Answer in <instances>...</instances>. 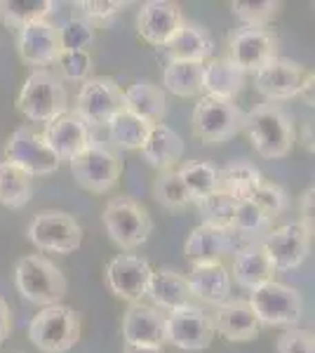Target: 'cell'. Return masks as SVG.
I'll return each instance as SVG.
<instances>
[{
	"label": "cell",
	"instance_id": "9a60e30c",
	"mask_svg": "<svg viewBox=\"0 0 315 353\" xmlns=\"http://www.w3.org/2000/svg\"><path fill=\"white\" fill-rule=\"evenodd\" d=\"M228 59L243 73H256L271 59H276V38L268 28H247L240 26L228 36Z\"/></svg>",
	"mask_w": 315,
	"mask_h": 353
},
{
	"label": "cell",
	"instance_id": "f35d334b",
	"mask_svg": "<svg viewBox=\"0 0 315 353\" xmlns=\"http://www.w3.org/2000/svg\"><path fill=\"white\" fill-rule=\"evenodd\" d=\"M153 196L156 201L167 210H181L188 203H193L191 193H188L186 184L176 172H163L153 184Z\"/></svg>",
	"mask_w": 315,
	"mask_h": 353
},
{
	"label": "cell",
	"instance_id": "d4e9b609",
	"mask_svg": "<svg viewBox=\"0 0 315 353\" xmlns=\"http://www.w3.org/2000/svg\"><path fill=\"white\" fill-rule=\"evenodd\" d=\"M141 156L151 168L167 172V170L184 156V139L165 123H158L151 128L144 146H141Z\"/></svg>",
	"mask_w": 315,
	"mask_h": 353
},
{
	"label": "cell",
	"instance_id": "ac0fdd59",
	"mask_svg": "<svg viewBox=\"0 0 315 353\" xmlns=\"http://www.w3.org/2000/svg\"><path fill=\"white\" fill-rule=\"evenodd\" d=\"M43 141L59 158V163H68L92 141V134H90V128L80 121L76 113L64 111L45 125Z\"/></svg>",
	"mask_w": 315,
	"mask_h": 353
},
{
	"label": "cell",
	"instance_id": "277c9868",
	"mask_svg": "<svg viewBox=\"0 0 315 353\" xmlns=\"http://www.w3.org/2000/svg\"><path fill=\"white\" fill-rule=\"evenodd\" d=\"M66 88L48 68H36L21 85L17 109L31 123H50L66 111Z\"/></svg>",
	"mask_w": 315,
	"mask_h": 353
},
{
	"label": "cell",
	"instance_id": "f6af8a7d",
	"mask_svg": "<svg viewBox=\"0 0 315 353\" xmlns=\"http://www.w3.org/2000/svg\"><path fill=\"white\" fill-rule=\"evenodd\" d=\"M313 196H315L313 186H308V189L301 193V219H299L311 233H313Z\"/></svg>",
	"mask_w": 315,
	"mask_h": 353
},
{
	"label": "cell",
	"instance_id": "83f0119b",
	"mask_svg": "<svg viewBox=\"0 0 315 353\" xmlns=\"http://www.w3.org/2000/svg\"><path fill=\"white\" fill-rule=\"evenodd\" d=\"M276 276V269L271 266V261L263 254L261 243L254 245V248L245 250V252L236 254L233 259V269H231V278H236V283L245 290H256L266 283L273 281Z\"/></svg>",
	"mask_w": 315,
	"mask_h": 353
},
{
	"label": "cell",
	"instance_id": "7bdbcfd3",
	"mask_svg": "<svg viewBox=\"0 0 315 353\" xmlns=\"http://www.w3.org/2000/svg\"><path fill=\"white\" fill-rule=\"evenodd\" d=\"M276 349L278 353H315V341L306 330L289 327L278 337Z\"/></svg>",
	"mask_w": 315,
	"mask_h": 353
},
{
	"label": "cell",
	"instance_id": "e575fe53",
	"mask_svg": "<svg viewBox=\"0 0 315 353\" xmlns=\"http://www.w3.org/2000/svg\"><path fill=\"white\" fill-rule=\"evenodd\" d=\"M176 174H179L181 181L186 184L193 203L210 196V193L219 191V170L210 161H191V163L181 165Z\"/></svg>",
	"mask_w": 315,
	"mask_h": 353
},
{
	"label": "cell",
	"instance_id": "8fae6325",
	"mask_svg": "<svg viewBox=\"0 0 315 353\" xmlns=\"http://www.w3.org/2000/svg\"><path fill=\"white\" fill-rule=\"evenodd\" d=\"M165 339L188 353L205 351L214 339L212 316L196 304L172 311L165 316Z\"/></svg>",
	"mask_w": 315,
	"mask_h": 353
},
{
	"label": "cell",
	"instance_id": "8992f818",
	"mask_svg": "<svg viewBox=\"0 0 315 353\" xmlns=\"http://www.w3.org/2000/svg\"><path fill=\"white\" fill-rule=\"evenodd\" d=\"M104 229L111 241L123 250H134L148 241L153 231V221L148 212L136 201L128 196L113 198L101 214Z\"/></svg>",
	"mask_w": 315,
	"mask_h": 353
},
{
	"label": "cell",
	"instance_id": "7c38bea8",
	"mask_svg": "<svg viewBox=\"0 0 315 353\" xmlns=\"http://www.w3.org/2000/svg\"><path fill=\"white\" fill-rule=\"evenodd\" d=\"M311 236L313 233L301 221H292L268 231L261 238V250L276 271H292L301 266L311 252Z\"/></svg>",
	"mask_w": 315,
	"mask_h": 353
},
{
	"label": "cell",
	"instance_id": "d6a6232c",
	"mask_svg": "<svg viewBox=\"0 0 315 353\" xmlns=\"http://www.w3.org/2000/svg\"><path fill=\"white\" fill-rule=\"evenodd\" d=\"M31 176L12 163H0V205H5L10 210H21L31 201Z\"/></svg>",
	"mask_w": 315,
	"mask_h": 353
},
{
	"label": "cell",
	"instance_id": "f1b7e54d",
	"mask_svg": "<svg viewBox=\"0 0 315 353\" xmlns=\"http://www.w3.org/2000/svg\"><path fill=\"white\" fill-rule=\"evenodd\" d=\"M184 254L193 266L221 261L223 254H228L226 233L219 229H212V226H205V224L196 226V229L191 231V236L186 238Z\"/></svg>",
	"mask_w": 315,
	"mask_h": 353
},
{
	"label": "cell",
	"instance_id": "cb8c5ba5",
	"mask_svg": "<svg viewBox=\"0 0 315 353\" xmlns=\"http://www.w3.org/2000/svg\"><path fill=\"white\" fill-rule=\"evenodd\" d=\"M146 294L153 299V304L170 313L191 304V290H188L186 276L174 269H167V266L151 271Z\"/></svg>",
	"mask_w": 315,
	"mask_h": 353
},
{
	"label": "cell",
	"instance_id": "4fadbf2b",
	"mask_svg": "<svg viewBox=\"0 0 315 353\" xmlns=\"http://www.w3.org/2000/svg\"><path fill=\"white\" fill-rule=\"evenodd\" d=\"M5 161L24 170L28 176L52 174L59 170V158L48 149L43 137L28 128H17L5 146Z\"/></svg>",
	"mask_w": 315,
	"mask_h": 353
},
{
	"label": "cell",
	"instance_id": "52a82bcc",
	"mask_svg": "<svg viewBox=\"0 0 315 353\" xmlns=\"http://www.w3.org/2000/svg\"><path fill=\"white\" fill-rule=\"evenodd\" d=\"M193 134L205 144H221L231 139L238 130H243L245 111L236 106V101L214 99V97H198L193 106Z\"/></svg>",
	"mask_w": 315,
	"mask_h": 353
},
{
	"label": "cell",
	"instance_id": "ab89813d",
	"mask_svg": "<svg viewBox=\"0 0 315 353\" xmlns=\"http://www.w3.org/2000/svg\"><path fill=\"white\" fill-rule=\"evenodd\" d=\"M268 224L271 219L256 208L254 203L250 201H243V203H236V212H233V229L247 233V236H266L268 233Z\"/></svg>",
	"mask_w": 315,
	"mask_h": 353
},
{
	"label": "cell",
	"instance_id": "ffe728a7",
	"mask_svg": "<svg viewBox=\"0 0 315 353\" xmlns=\"http://www.w3.org/2000/svg\"><path fill=\"white\" fill-rule=\"evenodd\" d=\"M214 334L231 344H243L259 337L261 323L256 321L254 311L247 304V299H231L216 306V313L212 316Z\"/></svg>",
	"mask_w": 315,
	"mask_h": 353
},
{
	"label": "cell",
	"instance_id": "60d3db41",
	"mask_svg": "<svg viewBox=\"0 0 315 353\" xmlns=\"http://www.w3.org/2000/svg\"><path fill=\"white\" fill-rule=\"evenodd\" d=\"M250 203H254L268 219H276L278 214H283L285 208H287V193L283 191V186L271 184V181L263 179L261 184L256 186V191L252 193Z\"/></svg>",
	"mask_w": 315,
	"mask_h": 353
},
{
	"label": "cell",
	"instance_id": "bcb514c9",
	"mask_svg": "<svg viewBox=\"0 0 315 353\" xmlns=\"http://www.w3.org/2000/svg\"><path fill=\"white\" fill-rule=\"evenodd\" d=\"M10 332H12V316H10L8 301L0 297V344H3V341H8Z\"/></svg>",
	"mask_w": 315,
	"mask_h": 353
},
{
	"label": "cell",
	"instance_id": "c3c4849f",
	"mask_svg": "<svg viewBox=\"0 0 315 353\" xmlns=\"http://www.w3.org/2000/svg\"><path fill=\"white\" fill-rule=\"evenodd\" d=\"M303 146H306V151L313 153V123L308 121L306 125H303Z\"/></svg>",
	"mask_w": 315,
	"mask_h": 353
},
{
	"label": "cell",
	"instance_id": "7dc6e473",
	"mask_svg": "<svg viewBox=\"0 0 315 353\" xmlns=\"http://www.w3.org/2000/svg\"><path fill=\"white\" fill-rule=\"evenodd\" d=\"M313 85H315V76H313V71H311V73H308V78H306V83H303L301 92H299V97L303 99V104L311 106V109H313V101H315V97H313Z\"/></svg>",
	"mask_w": 315,
	"mask_h": 353
},
{
	"label": "cell",
	"instance_id": "4dcf8cb0",
	"mask_svg": "<svg viewBox=\"0 0 315 353\" xmlns=\"http://www.w3.org/2000/svg\"><path fill=\"white\" fill-rule=\"evenodd\" d=\"M151 128H153L151 123L141 121L139 116H134V113H130L125 109L118 111L106 125L111 141L123 151H141Z\"/></svg>",
	"mask_w": 315,
	"mask_h": 353
},
{
	"label": "cell",
	"instance_id": "6da1fadb",
	"mask_svg": "<svg viewBox=\"0 0 315 353\" xmlns=\"http://www.w3.org/2000/svg\"><path fill=\"white\" fill-rule=\"evenodd\" d=\"M243 130L250 137V144L261 158H285L296 141L294 123L278 104H261L245 113Z\"/></svg>",
	"mask_w": 315,
	"mask_h": 353
},
{
	"label": "cell",
	"instance_id": "9c48e42d",
	"mask_svg": "<svg viewBox=\"0 0 315 353\" xmlns=\"http://www.w3.org/2000/svg\"><path fill=\"white\" fill-rule=\"evenodd\" d=\"M26 238L45 252L68 254L76 252L83 243V229L71 214L59 212V210H48V212L33 214L26 229Z\"/></svg>",
	"mask_w": 315,
	"mask_h": 353
},
{
	"label": "cell",
	"instance_id": "681fc988",
	"mask_svg": "<svg viewBox=\"0 0 315 353\" xmlns=\"http://www.w3.org/2000/svg\"><path fill=\"white\" fill-rule=\"evenodd\" d=\"M125 353H165L163 349H139V346H128Z\"/></svg>",
	"mask_w": 315,
	"mask_h": 353
},
{
	"label": "cell",
	"instance_id": "836d02e7",
	"mask_svg": "<svg viewBox=\"0 0 315 353\" xmlns=\"http://www.w3.org/2000/svg\"><path fill=\"white\" fill-rule=\"evenodd\" d=\"M54 12L52 0H0V24L21 28Z\"/></svg>",
	"mask_w": 315,
	"mask_h": 353
},
{
	"label": "cell",
	"instance_id": "b9f144b4",
	"mask_svg": "<svg viewBox=\"0 0 315 353\" xmlns=\"http://www.w3.org/2000/svg\"><path fill=\"white\" fill-rule=\"evenodd\" d=\"M57 64L61 68V76L66 81L85 83L92 73V57L90 52H59Z\"/></svg>",
	"mask_w": 315,
	"mask_h": 353
},
{
	"label": "cell",
	"instance_id": "f546056e",
	"mask_svg": "<svg viewBox=\"0 0 315 353\" xmlns=\"http://www.w3.org/2000/svg\"><path fill=\"white\" fill-rule=\"evenodd\" d=\"M261 181H263L261 172L247 161H233L223 170H219V189L226 196H231L236 203L250 201L252 193L256 191V186Z\"/></svg>",
	"mask_w": 315,
	"mask_h": 353
},
{
	"label": "cell",
	"instance_id": "5b68a950",
	"mask_svg": "<svg viewBox=\"0 0 315 353\" xmlns=\"http://www.w3.org/2000/svg\"><path fill=\"white\" fill-rule=\"evenodd\" d=\"M73 179L78 186L92 193H106L118 184L120 172H123V163H120L118 153L111 151L104 144L90 141L78 156L68 161Z\"/></svg>",
	"mask_w": 315,
	"mask_h": 353
},
{
	"label": "cell",
	"instance_id": "2e32d148",
	"mask_svg": "<svg viewBox=\"0 0 315 353\" xmlns=\"http://www.w3.org/2000/svg\"><path fill=\"white\" fill-rule=\"evenodd\" d=\"M151 264L134 254H118L106 266V283L116 297L139 304L146 297L148 278H151Z\"/></svg>",
	"mask_w": 315,
	"mask_h": 353
},
{
	"label": "cell",
	"instance_id": "ee69618b",
	"mask_svg": "<svg viewBox=\"0 0 315 353\" xmlns=\"http://www.w3.org/2000/svg\"><path fill=\"white\" fill-rule=\"evenodd\" d=\"M78 8L85 12L83 19L106 21V19H111L113 14H118L120 10L128 8V3H120V0H80Z\"/></svg>",
	"mask_w": 315,
	"mask_h": 353
},
{
	"label": "cell",
	"instance_id": "1f68e13d",
	"mask_svg": "<svg viewBox=\"0 0 315 353\" xmlns=\"http://www.w3.org/2000/svg\"><path fill=\"white\" fill-rule=\"evenodd\" d=\"M203 66L196 61H167L163 71L165 90L176 97L203 94Z\"/></svg>",
	"mask_w": 315,
	"mask_h": 353
},
{
	"label": "cell",
	"instance_id": "484cf974",
	"mask_svg": "<svg viewBox=\"0 0 315 353\" xmlns=\"http://www.w3.org/2000/svg\"><path fill=\"white\" fill-rule=\"evenodd\" d=\"M123 109L139 116L141 121L158 125L163 123L165 113H167V99H165V92L158 85L136 81L128 90H123Z\"/></svg>",
	"mask_w": 315,
	"mask_h": 353
},
{
	"label": "cell",
	"instance_id": "d6986e66",
	"mask_svg": "<svg viewBox=\"0 0 315 353\" xmlns=\"http://www.w3.org/2000/svg\"><path fill=\"white\" fill-rule=\"evenodd\" d=\"M123 339L128 346L139 349H163L165 339V313L156 306L132 304L123 318Z\"/></svg>",
	"mask_w": 315,
	"mask_h": 353
},
{
	"label": "cell",
	"instance_id": "3957f363",
	"mask_svg": "<svg viewBox=\"0 0 315 353\" xmlns=\"http://www.w3.org/2000/svg\"><path fill=\"white\" fill-rule=\"evenodd\" d=\"M80 339V316L66 304L43 306L28 323V341L43 353H66Z\"/></svg>",
	"mask_w": 315,
	"mask_h": 353
},
{
	"label": "cell",
	"instance_id": "30bf717a",
	"mask_svg": "<svg viewBox=\"0 0 315 353\" xmlns=\"http://www.w3.org/2000/svg\"><path fill=\"white\" fill-rule=\"evenodd\" d=\"M118 111H123V90L113 78H88L80 85L73 113L88 128H106Z\"/></svg>",
	"mask_w": 315,
	"mask_h": 353
},
{
	"label": "cell",
	"instance_id": "7a4b0ae2",
	"mask_svg": "<svg viewBox=\"0 0 315 353\" xmlns=\"http://www.w3.org/2000/svg\"><path fill=\"white\" fill-rule=\"evenodd\" d=\"M14 283L21 297L38 306L61 304L66 297V276L57 264L40 254H26L14 266Z\"/></svg>",
	"mask_w": 315,
	"mask_h": 353
},
{
	"label": "cell",
	"instance_id": "44dd1931",
	"mask_svg": "<svg viewBox=\"0 0 315 353\" xmlns=\"http://www.w3.org/2000/svg\"><path fill=\"white\" fill-rule=\"evenodd\" d=\"M17 50L21 59L31 66H48L57 61L61 48H59V31L48 19L33 21L19 28L17 36Z\"/></svg>",
	"mask_w": 315,
	"mask_h": 353
},
{
	"label": "cell",
	"instance_id": "5bb4252c",
	"mask_svg": "<svg viewBox=\"0 0 315 353\" xmlns=\"http://www.w3.org/2000/svg\"><path fill=\"white\" fill-rule=\"evenodd\" d=\"M308 73L311 71L296 64V61L276 57L254 73V88L271 104L273 101H285L292 99V97H299Z\"/></svg>",
	"mask_w": 315,
	"mask_h": 353
},
{
	"label": "cell",
	"instance_id": "603a6c76",
	"mask_svg": "<svg viewBox=\"0 0 315 353\" xmlns=\"http://www.w3.org/2000/svg\"><path fill=\"white\" fill-rule=\"evenodd\" d=\"M186 281L191 297L205 301V304L219 306L228 301L233 278L221 261H214V264H196L186 276Z\"/></svg>",
	"mask_w": 315,
	"mask_h": 353
},
{
	"label": "cell",
	"instance_id": "e0dca14e",
	"mask_svg": "<svg viewBox=\"0 0 315 353\" xmlns=\"http://www.w3.org/2000/svg\"><path fill=\"white\" fill-rule=\"evenodd\" d=\"M184 24L181 8L170 0H148L136 12V33L153 48H163Z\"/></svg>",
	"mask_w": 315,
	"mask_h": 353
},
{
	"label": "cell",
	"instance_id": "7402d4cb",
	"mask_svg": "<svg viewBox=\"0 0 315 353\" xmlns=\"http://www.w3.org/2000/svg\"><path fill=\"white\" fill-rule=\"evenodd\" d=\"M160 50L167 57V61H196V64H205L214 54V41H212L210 33L203 26L184 21Z\"/></svg>",
	"mask_w": 315,
	"mask_h": 353
},
{
	"label": "cell",
	"instance_id": "8d00e7d4",
	"mask_svg": "<svg viewBox=\"0 0 315 353\" xmlns=\"http://www.w3.org/2000/svg\"><path fill=\"white\" fill-rule=\"evenodd\" d=\"M280 3L273 0H236L231 3V14L247 28H266L278 14Z\"/></svg>",
	"mask_w": 315,
	"mask_h": 353
},
{
	"label": "cell",
	"instance_id": "74e56055",
	"mask_svg": "<svg viewBox=\"0 0 315 353\" xmlns=\"http://www.w3.org/2000/svg\"><path fill=\"white\" fill-rule=\"evenodd\" d=\"M59 31V48L61 52H88V48L94 43V26L83 17H71L61 26Z\"/></svg>",
	"mask_w": 315,
	"mask_h": 353
},
{
	"label": "cell",
	"instance_id": "d590c367",
	"mask_svg": "<svg viewBox=\"0 0 315 353\" xmlns=\"http://www.w3.org/2000/svg\"><path fill=\"white\" fill-rule=\"evenodd\" d=\"M196 208L205 226H212V229H219V231H226L233 226L236 201L231 196H226L221 189L196 201Z\"/></svg>",
	"mask_w": 315,
	"mask_h": 353
},
{
	"label": "cell",
	"instance_id": "ba28073f",
	"mask_svg": "<svg viewBox=\"0 0 315 353\" xmlns=\"http://www.w3.org/2000/svg\"><path fill=\"white\" fill-rule=\"evenodd\" d=\"M247 304L254 311L256 321L261 325H280L292 327L299 323L303 313V299L294 288L283 285L278 281H271L266 285L250 292Z\"/></svg>",
	"mask_w": 315,
	"mask_h": 353
},
{
	"label": "cell",
	"instance_id": "4316f807",
	"mask_svg": "<svg viewBox=\"0 0 315 353\" xmlns=\"http://www.w3.org/2000/svg\"><path fill=\"white\" fill-rule=\"evenodd\" d=\"M245 85V73L228 57L212 59L203 66V92L205 97L233 101Z\"/></svg>",
	"mask_w": 315,
	"mask_h": 353
}]
</instances>
